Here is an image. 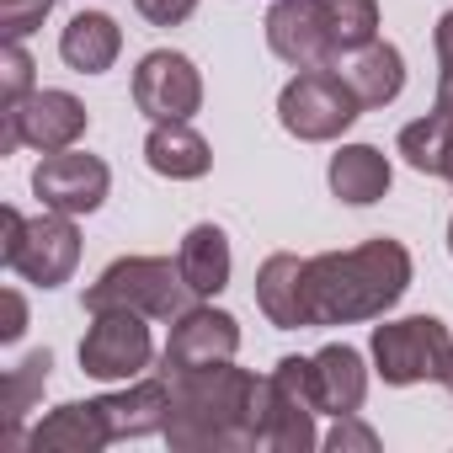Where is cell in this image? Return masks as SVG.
Here are the masks:
<instances>
[{
  "mask_svg": "<svg viewBox=\"0 0 453 453\" xmlns=\"http://www.w3.org/2000/svg\"><path fill=\"white\" fill-rule=\"evenodd\" d=\"M144 320L150 315H139V310H96L91 331L81 342V368L91 379H107V384L139 379L150 368V357H155V342H150Z\"/></svg>",
  "mask_w": 453,
  "mask_h": 453,
  "instance_id": "9c48e42d",
  "label": "cell"
},
{
  "mask_svg": "<svg viewBox=\"0 0 453 453\" xmlns=\"http://www.w3.org/2000/svg\"><path fill=\"white\" fill-rule=\"evenodd\" d=\"M432 49H437V65H453V12H442V22L432 33Z\"/></svg>",
  "mask_w": 453,
  "mask_h": 453,
  "instance_id": "f546056e",
  "label": "cell"
},
{
  "mask_svg": "<svg viewBox=\"0 0 453 453\" xmlns=\"http://www.w3.org/2000/svg\"><path fill=\"white\" fill-rule=\"evenodd\" d=\"M437 176L453 181V118H448V134H442V160H437Z\"/></svg>",
  "mask_w": 453,
  "mask_h": 453,
  "instance_id": "1f68e13d",
  "label": "cell"
},
{
  "mask_svg": "<svg viewBox=\"0 0 453 453\" xmlns=\"http://www.w3.org/2000/svg\"><path fill=\"white\" fill-rule=\"evenodd\" d=\"M27 96H33V59L22 43H6V54H0V107L27 102Z\"/></svg>",
  "mask_w": 453,
  "mask_h": 453,
  "instance_id": "484cf974",
  "label": "cell"
},
{
  "mask_svg": "<svg viewBox=\"0 0 453 453\" xmlns=\"http://www.w3.org/2000/svg\"><path fill=\"white\" fill-rule=\"evenodd\" d=\"M134 107L155 123L165 118H192L203 107V75L187 54H171V49H155L139 59L134 70Z\"/></svg>",
  "mask_w": 453,
  "mask_h": 453,
  "instance_id": "8fae6325",
  "label": "cell"
},
{
  "mask_svg": "<svg viewBox=\"0 0 453 453\" xmlns=\"http://www.w3.org/2000/svg\"><path fill=\"white\" fill-rule=\"evenodd\" d=\"M118 49H123V33H118V22H112L107 12H81V17L59 33V54H65V65L81 70V75L112 70Z\"/></svg>",
  "mask_w": 453,
  "mask_h": 453,
  "instance_id": "ffe728a7",
  "label": "cell"
},
{
  "mask_svg": "<svg viewBox=\"0 0 453 453\" xmlns=\"http://www.w3.org/2000/svg\"><path fill=\"white\" fill-rule=\"evenodd\" d=\"M310 373H315V400L326 416H357L363 400H368V368H363V352L357 347H320L310 357Z\"/></svg>",
  "mask_w": 453,
  "mask_h": 453,
  "instance_id": "5bb4252c",
  "label": "cell"
},
{
  "mask_svg": "<svg viewBox=\"0 0 453 453\" xmlns=\"http://www.w3.org/2000/svg\"><path fill=\"white\" fill-rule=\"evenodd\" d=\"M357 112H363V102H357L352 81L336 75V70H299L278 96L283 128L304 144H326V139L347 134L357 123Z\"/></svg>",
  "mask_w": 453,
  "mask_h": 453,
  "instance_id": "8992f818",
  "label": "cell"
},
{
  "mask_svg": "<svg viewBox=\"0 0 453 453\" xmlns=\"http://www.w3.org/2000/svg\"><path fill=\"white\" fill-rule=\"evenodd\" d=\"M54 12V0H0V33L6 43H22L27 33H38Z\"/></svg>",
  "mask_w": 453,
  "mask_h": 453,
  "instance_id": "d4e9b609",
  "label": "cell"
},
{
  "mask_svg": "<svg viewBox=\"0 0 453 453\" xmlns=\"http://www.w3.org/2000/svg\"><path fill=\"white\" fill-rule=\"evenodd\" d=\"M267 421H262V448L267 453H310L320 437H315V416H320V400H315V373H310V357H283L273 373H267Z\"/></svg>",
  "mask_w": 453,
  "mask_h": 453,
  "instance_id": "52a82bcc",
  "label": "cell"
},
{
  "mask_svg": "<svg viewBox=\"0 0 453 453\" xmlns=\"http://www.w3.org/2000/svg\"><path fill=\"white\" fill-rule=\"evenodd\" d=\"M267 49L294 70H336V49H331V27H326L320 0H273Z\"/></svg>",
  "mask_w": 453,
  "mask_h": 453,
  "instance_id": "7c38bea8",
  "label": "cell"
},
{
  "mask_svg": "<svg viewBox=\"0 0 453 453\" xmlns=\"http://www.w3.org/2000/svg\"><path fill=\"white\" fill-rule=\"evenodd\" d=\"M326 448H331V453H373V448H379V432L363 426L357 416H336V426L326 432Z\"/></svg>",
  "mask_w": 453,
  "mask_h": 453,
  "instance_id": "4316f807",
  "label": "cell"
},
{
  "mask_svg": "<svg viewBox=\"0 0 453 453\" xmlns=\"http://www.w3.org/2000/svg\"><path fill=\"white\" fill-rule=\"evenodd\" d=\"M411 288V251L400 241H363L352 251L304 257V326H357L395 310Z\"/></svg>",
  "mask_w": 453,
  "mask_h": 453,
  "instance_id": "7a4b0ae2",
  "label": "cell"
},
{
  "mask_svg": "<svg viewBox=\"0 0 453 453\" xmlns=\"http://www.w3.org/2000/svg\"><path fill=\"white\" fill-rule=\"evenodd\" d=\"M86 107L70 91H33L27 102L0 107V155H12L17 144H33L43 155L54 150H75V139L86 134Z\"/></svg>",
  "mask_w": 453,
  "mask_h": 453,
  "instance_id": "ba28073f",
  "label": "cell"
},
{
  "mask_svg": "<svg viewBox=\"0 0 453 453\" xmlns=\"http://www.w3.org/2000/svg\"><path fill=\"white\" fill-rule=\"evenodd\" d=\"M448 251H453V219H448Z\"/></svg>",
  "mask_w": 453,
  "mask_h": 453,
  "instance_id": "d6a6232c",
  "label": "cell"
},
{
  "mask_svg": "<svg viewBox=\"0 0 453 453\" xmlns=\"http://www.w3.org/2000/svg\"><path fill=\"white\" fill-rule=\"evenodd\" d=\"M304 257H267L262 273H257V304L262 315L278 326V331H304Z\"/></svg>",
  "mask_w": 453,
  "mask_h": 453,
  "instance_id": "ac0fdd59",
  "label": "cell"
},
{
  "mask_svg": "<svg viewBox=\"0 0 453 453\" xmlns=\"http://www.w3.org/2000/svg\"><path fill=\"white\" fill-rule=\"evenodd\" d=\"M0 262H6L17 278L38 283V288L70 283V273H75V262H81L75 213L43 208L38 219H22L17 208H0Z\"/></svg>",
  "mask_w": 453,
  "mask_h": 453,
  "instance_id": "3957f363",
  "label": "cell"
},
{
  "mask_svg": "<svg viewBox=\"0 0 453 453\" xmlns=\"http://www.w3.org/2000/svg\"><path fill=\"white\" fill-rule=\"evenodd\" d=\"M331 192L342 203H379L389 192V160L373 144H342L331 155Z\"/></svg>",
  "mask_w": 453,
  "mask_h": 453,
  "instance_id": "44dd1931",
  "label": "cell"
},
{
  "mask_svg": "<svg viewBox=\"0 0 453 453\" xmlns=\"http://www.w3.org/2000/svg\"><path fill=\"white\" fill-rule=\"evenodd\" d=\"M181 278L197 299H213L219 288H230V241L219 224H192L181 241Z\"/></svg>",
  "mask_w": 453,
  "mask_h": 453,
  "instance_id": "d6986e66",
  "label": "cell"
},
{
  "mask_svg": "<svg viewBox=\"0 0 453 453\" xmlns=\"http://www.w3.org/2000/svg\"><path fill=\"white\" fill-rule=\"evenodd\" d=\"M107 187H112L107 160H96L86 150H54L33 171V192L54 213H96L107 203Z\"/></svg>",
  "mask_w": 453,
  "mask_h": 453,
  "instance_id": "30bf717a",
  "label": "cell"
},
{
  "mask_svg": "<svg viewBox=\"0 0 453 453\" xmlns=\"http://www.w3.org/2000/svg\"><path fill=\"white\" fill-rule=\"evenodd\" d=\"M144 160H150V171H155V176L197 181V176H208L213 150H208V139H203L187 118H165V123H155V128H150V139H144Z\"/></svg>",
  "mask_w": 453,
  "mask_h": 453,
  "instance_id": "e0dca14e",
  "label": "cell"
},
{
  "mask_svg": "<svg viewBox=\"0 0 453 453\" xmlns=\"http://www.w3.org/2000/svg\"><path fill=\"white\" fill-rule=\"evenodd\" d=\"M442 384H448V389H453V368H448V379H442Z\"/></svg>",
  "mask_w": 453,
  "mask_h": 453,
  "instance_id": "836d02e7",
  "label": "cell"
},
{
  "mask_svg": "<svg viewBox=\"0 0 453 453\" xmlns=\"http://www.w3.org/2000/svg\"><path fill=\"white\" fill-rule=\"evenodd\" d=\"M241 352V326L235 315L192 304L181 320H171V342H165V373L181 368H208V363H230Z\"/></svg>",
  "mask_w": 453,
  "mask_h": 453,
  "instance_id": "4fadbf2b",
  "label": "cell"
},
{
  "mask_svg": "<svg viewBox=\"0 0 453 453\" xmlns=\"http://www.w3.org/2000/svg\"><path fill=\"white\" fill-rule=\"evenodd\" d=\"M320 6H326L336 65L352 59V54H363L368 43H379V0H320Z\"/></svg>",
  "mask_w": 453,
  "mask_h": 453,
  "instance_id": "cb8c5ba5",
  "label": "cell"
},
{
  "mask_svg": "<svg viewBox=\"0 0 453 453\" xmlns=\"http://www.w3.org/2000/svg\"><path fill=\"white\" fill-rule=\"evenodd\" d=\"M112 442L118 437H150V432H165V416H171V379H139L118 395H102L96 400Z\"/></svg>",
  "mask_w": 453,
  "mask_h": 453,
  "instance_id": "9a60e30c",
  "label": "cell"
},
{
  "mask_svg": "<svg viewBox=\"0 0 453 453\" xmlns=\"http://www.w3.org/2000/svg\"><path fill=\"white\" fill-rule=\"evenodd\" d=\"M347 81H352L363 107H389L405 86V59H400L395 43H368L363 54L347 59Z\"/></svg>",
  "mask_w": 453,
  "mask_h": 453,
  "instance_id": "7402d4cb",
  "label": "cell"
},
{
  "mask_svg": "<svg viewBox=\"0 0 453 453\" xmlns=\"http://www.w3.org/2000/svg\"><path fill=\"white\" fill-rule=\"evenodd\" d=\"M22 331H27V304H22L17 288H6V326H0V342H17Z\"/></svg>",
  "mask_w": 453,
  "mask_h": 453,
  "instance_id": "f1b7e54d",
  "label": "cell"
},
{
  "mask_svg": "<svg viewBox=\"0 0 453 453\" xmlns=\"http://www.w3.org/2000/svg\"><path fill=\"white\" fill-rule=\"evenodd\" d=\"M107 442H112V432H107L96 400H70V405L49 411V416L27 432V448H33V453H96V448H107Z\"/></svg>",
  "mask_w": 453,
  "mask_h": 453,
  "instance_id": "2e32d148",
  "label": "cell"
},
{
  "mask_svg": "<svg viewBox=\"0 0 453 453\" xmlns=\"http://www.w3.org/2000/svg\"><path fill=\"white\" fill-rule=\"evenodd\" d=\"M437 112H448V118H453V65H442V70H437Z\"/></svg>",
  "mask_w": 453,
  "mask_h": 453,
  "instance_id": "4dcf8cb0",
  "label": "cell"
},
{
  "mask_svg": "<svg viewBox=\"0 0 453 453\" xmlns=\"http://www.w3.org/2000/svg\"><path fill=\"white\" fill-rule=\"evenodd\" d=\"M134 12L144 22H155V27H176V22H187L197 12V0H134Z\"/></svg>",
  "mask_w": 453,
  "mask_h": 453,
  "instance_id": "83f0119b",
  "label": "cell"
},
{
  "mask_svg": "<svg viewBox=\"0 0 453 453\" xmlns=\"http://www.w3.org/2000/svg\"><path fill=\"white\" fill-rule=\"evenodd\" d=\"M49 368H54V357L49 352H27L17 368H12V379H6V395H0V421H6V448H22L27 437H22V421H27V411L38 405V395H43V384H49Z\"/></svg>",
  "mask_w": 453,
  "mask_h": 453,
  "instance_id": "603a6c76",
  "label": "cell"
},
{
  "mask_svg": "<svg viewBox=\"0 0 453 453\" xmlns=\"http://www.w3.org/2000/svg\"><path fill=\"white\" fill-rule=\"evenodd\" d=\"M373 368L384 384L405 389V384H426V379H448L453 368V336L437 315H405L373 331Z\"/></svg>",
  "mask_w": 453,
  "mask_h": 453,
  "instance_id": "5b68a950",
  "label": "cell"
},
{
  "mask_svg": "<svg viewBox=\"0 0 453 453\" xmlns=\"http://www.w3.org/2000/svg\"><path fill=\"white\" fill-rule=\"evenodd\" d=\"M197 304V294L181 278V262L165 257H123L112 262L91 288H86V310H139L150 320H181Z\"/></svg>",
  "mask_w": 453,
  "mask_h": 453,
  "instance_id": "277c9868",
  "label": "cell"
},
{
  "mask_svg": "<svg viewBox=\"0 0 453 453\" xmlns=\"http://www.w3.org/2000/svg\"><path fill=\"white\" fill-rule=\"evenodd\" d=\"M165 379H171L165 442L176 453H251V448H262L267 379H257L235 363L181 368Z\"/></svg>",
  "mask_w": 453,
  "mask_h": 453,
  "instance_id": "6da1fadb",
  "label": "cell"
}]
</instances>
